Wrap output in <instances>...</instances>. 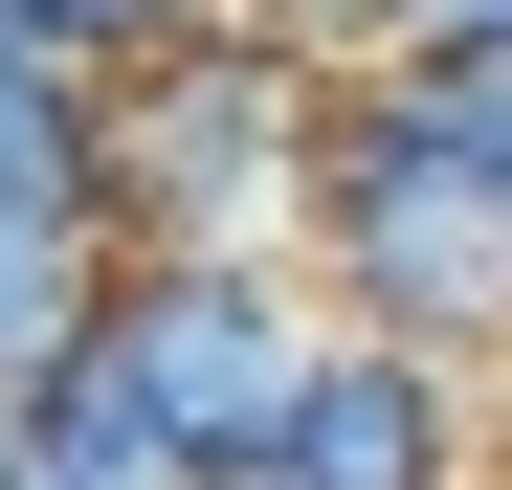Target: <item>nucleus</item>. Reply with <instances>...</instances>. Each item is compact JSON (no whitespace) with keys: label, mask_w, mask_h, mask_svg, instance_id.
Here are the masks:
<instances>
[{"label":"nucleus","mask_w":512,"mask_h":490,"mask_svg":"<svg viewBox=\"0 0 512 490\" xmlns=\"http://www.w3.org/2000/svg\"><path fill=\"white\" fill-rule=\"evenodd\" d=\"M0 490H45V468H23V401H0Z\"/></svg>","instance_id":"9b49d317"},{"label":"nucleus","mask_w":512,"mask_h":490,"mask_svg":"<svg viewBox=\"0 0 512 490\" xmlns=\"http://www.w3.org/2000/svg\"><path fill=\"white\" fill-rule=\"evenodd\" d=\"M490 401H512V379H490Z\"/></svg>","instance_id":"f8f14e48"},{"label":"nucleus","mask_w":512,"mask_h":490,"mask_svg":"<svg viewBox=\"0 0 512 490\" xmlns=\"http://www.w3.org/2000/svg\"><path fill=\"white\" fill-rule=\"evenodd\" d=\"M112 357L179 401V446H201V468H268V446H290V401L334 379V290H312V268H201V245H134Z\"/></svg>","instance_id":"7ed1b4c3"},{"label":"nucleus","mask_w":512,"mask_h":490,"mask_svg":"<svg viewBox=\"0 0 512 490\" xmlns=\"http://www.w3.org/2000/svg\"><path fill=\"white\" fill-rule=\"evenodd\" d=\"M334 90L268 0H201L156 67H112V201L134 245H201V268H290L312 245V156H334Z\"/></svg>","instance_id":"f257e3e1"},{"label":"nucleus","mask_w":512,"mask_h":490,"mask_svg":"<svg viewBox=\"0 0 512 490\" xmlns=\"http://www.w3.org/2000/svg\"><path fill=\"white\" fill-rule=\"evenodd\" d=\"M423 45H468V67H512V0H423Z\"/></svg>","instance_id":"1a4fd4ad"},{"label":"nucleus","mask_w":512,"mask_h":490,"mask_svg":"<svg viewBox=\"0 0 512 490\" xmlns=\"http://www.w3.org/2000/svg\"><path fill=\"white\" fill-rule=\"evenodd\" d=\"M112 290H134V223H112V201H0V401L90 357Z\"/></svg>","instance_id":"39448f33"},{"label":"nucleus","mask_w":512,"mask_h":490,"mask_svg":"<svg viewBox=\"0 0 512 490\" xmlns=\"http://www.w3.org/2000/svg\"><path fill=\"white\" fill-rule=\"evenodd\" d=\"M290 268L334 290V335H401V357L512 379V201L423 179V156L334 134V156H312V245H290Z\"/></svg>","instance_id":"f03ea898"},{"label":"nucleus","mask_w":512,"mask_h":490,"mask_svg":"<svg viewBox=\"0 0 512 490\" xmlns=\"http://www.w3.org/2000/svg\"><path fill=\"white\" fill-rule=\"evenodd\" d=\"M223 490H512V401H490L468 357L334 335V379L290 401V446H268V468H223Z\"/></svg>","instance_id":"20e7f679"},{"label":"nucleus","mask_w":512,"mask_h":490,"mask_svg":"<svg viewBox=\"0 0 512 490\" xmlns=\"http://www.w3.org/2000/svg\"><path fill=\"white\" fill-rule=\"evenodd\" d=\"M67 90V45H23V23H0V112H45Z\"/></svg>","instance_id":"9d476101"},{"label":"nucleus","mask_w":512,"mask_h":490,"mask_svg":"<svg viewBox=\"0 0 512 490\" xmlns=\"http://www.w3.org/2000/svg\"><path fill=\"white\" fill-rule=\"evenodd\" d=\"M23 468H45V490H223V468L179 446V401H156L112 335L67 357V379H23Z\"/></svg>","instance_id":"423d86ee"},{"label":"nucleus","mask_w":512,"mask_h":490,"mask_svg":"<svg viewBox=\"0 0 512 490\" xmlns=\"http://www.w3.org/2000/svg\"><path fill=\"white\" fill-rule=\"evenodd\" d=\"M0 23H23V45H67V67L112 90V67H156V45L201 23V0H0Z\"/></svg>","instance_id":"6e6552de"},{"label":"nucleus","mask_w":512,"mask_h":490,"mask_svg":"<svg viewBox=\"0 0 512 490\" xmlns=\"http://www.w3.org/2000/svg\"><path fill=\"white\" fill-rule=\"evenodd\" d=\"M334 134H379V156H423V179L512 201V67H468V45H401V67H357V90H334Z\"/></svg>","instance_id":"0eeeda50"}]
</instances>
